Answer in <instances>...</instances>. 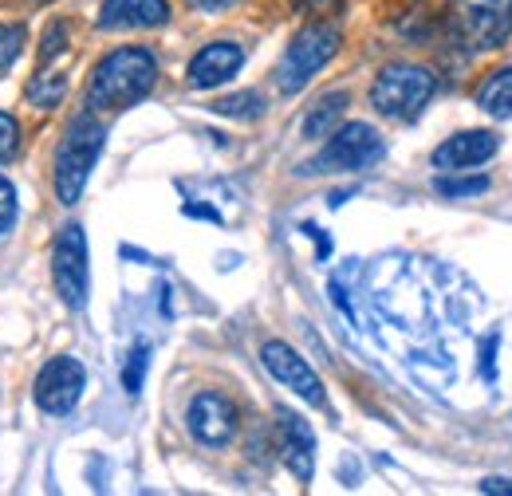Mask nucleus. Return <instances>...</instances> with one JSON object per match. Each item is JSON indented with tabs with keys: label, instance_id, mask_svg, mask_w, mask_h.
Listing matches in <instances>:
<instances>
[{
	"label": "nucleus",
	"instance_id": "nucleus-10",
	"mask_svg": "<svg viewBox=\"0 0 512 496\" xmlns=\"http://www.w3.org/2000/svg\"><path fill=\"white\" fill-rule=\"evenodd\" d=\"M186 426H190V434L197 445L221 449V445H229V441L237 437L241 414H237V406H233L225 394L205 390V394H197V398L190 402V410H186Z\"/></svg>",
	"mask_w": 512,
	"mask_h": 496
},
{
	"label": "nucleus",
	"instance_id": "nucleus-1",
	"mask_svg": "<svg viewBox=\"0 0 512 496\" xmlns=\"http://www.w3.org/2000/svg\"><path fill=\"white\" fill-rule=\"evenodd\" d=\"M154 83H158V60L150 48H115L95 67L87 103L95 111H127L154 91Z\"/></svg>",
	"mask_w": 512,
	"mask_h": 496
},
{
	"label": "nucleus",
	"instance_id": "nucleus-25",
	"mask_svg": "<svg viewBox=\"0 0 512 496\" xmlns=\"http://www.w3.org/2000/svg\"><path fill=\"white\" fill-rule=\"evenodd\" d=\"M193 12H225V8H233V4H241V0H186Z\"/></svg>",
	"mask_w": 512,
	"mask_h": 496
},
{
	"label": "nucleus",
	"instance_id": "nucleus-4",
	"mask_svg": "<svg viewBox=\"0 0 512 496\" xmlns=\"http://www.w3.org/2000/svg\"><path fill=\"white\" fill-rule=\"evenodd\" d=\"M438 83L426 67L418 63H390L379 71L375 87H371V107L383 115V119H394V123H414L426 103L434 99Z\"/></svg>",
	"mask_w": 512,
	"mask_h": 496
},
{
	"label": "nucleus",
	"instance_id": "nucleus-5",
	"mask_svg": "<svg viewBox=\"0 0 512 496\" xmlns=\"http://www.w3.org/2000/svg\"><path fill=\"white\" fill-rule=\"evenodd\" d=\"M339 40L343 36H339L335 24H308L288 44V52L280 56V63H276V87H280V95H300L323 67L335 60Z\"/></svg>",
	"mask_w": 512,
	"mask_h": 496
},
{
	"label": "nucleus",
	"instance_id": "nucleus-12",
	"mask_svg": "<svg viewBox=\"0 0 512 496\" xmlns=\"http://www.w3.org/2000/svg\"><path fill=\"white\" fill-rule=\"evenodd\" d=\"M276 434H280V453H284V465L292 469V477L296 481H312V473H316V434H312V426L300 418V414H292V410H280L276 414Z\"/></svg>",
	"mask_w": 512,
	"mask_h": 496
},
{
	"label": "nucleus",
	"instance_id": "nucleus-26",
	"mask_svg": "<svg viewBox=\"0 0 512 496\" xmlns=\"http://www.w3.org/2000/svg\"><path fill=\"white\" fill-rule=\"evenodd\" d=\"M481 493H509L512 496V481L509 477H489V481H481Z\"/></svg>",
	"mask_w": 512,
	"mask_h": 496
},
{
	"label": "nucleus",
	"instance_id": "nucleus-14",
	"mask_svg": "<svg viewBox=\"0 0 512 496\" xmlns=\"http://www.w3.org/2000/svg\"><path fill=\"white\" fill-rule=\"evenodd\" d=\"M170 20L166 0H103L99 28L103 32H127V28H162Z\"/></svg>",
	"mask_w": 512,
	"mask_h": 496
},
{
	"label": "nucleus",
	"instance_id": "nucleus-17",
	"mask_svg": "<svg viewBox=\"0 0 512 496\" xmlns=\"http://www.w3.org/2000/svg\"><path fill=\"white\" fill-rule=\"evenodd\" d=\"M64 95H67V75H60V71H40L28 83V103L32 107H60Z\"/></svg>",
	"mask_w": 512,
	"mask_h": 496
},
{
	"label": "nucleus",
	"instance_id": "nucleus-20",
	"mask_svg": "<svg viewBox=\"0 0 512 496\" xmlns=\"http://www.w3.org/2000/svg\"><path fill=\"white\" fill-rule=\"evenodd\" d=\"M24 52V28L20 24H0V71L12 67Z\"/></svg>",
	"mask_w": 512,
	"mask_h": 496
},
{
	"label": "nucleus",
	"instance_id": "nucleus-8",
	"mask_svg": "<svg viewBox=\"0 0 512 496\" xmlns=\"http://www.w3.org/2000/svg\"><path fill=\"white\" fill-rule=\"evenodd\" d=\"M83 386H87L83 363L71 359V355H56L36 374V406L44 414H52V418H64V414H71L79 406Z\"/></svg>",
	"mask_w": 512,
	"mask_h": 496
},
{
	"label": "nucleus",
	"instance_id": "nucleus-19",
	"mask_svg": "<svg viewBox=\"0 0 512 496\" xmlns=\"http://www.w3.org/2000/svg\"><path fill=\"white\" fill-rule=\"evenodd\" d=\"M146 363H150V347L146 343H138L134 351L127 355V367H123V386H127V394L134 398L138 390H142V378H146Z\"/></svg>",
	"mask_w": 512,
	"mask_h": 496
},
{
	"label": "nucleus",
	"instance_id": "nucleus-18",
	"mask_svg": "<svg viewBox=\"0 0 512 496\" xmlns=\"http://www.w3.org/2000/svg\"><path fill=\"white\" fill-rule=\"evenodd\" d=\"M217 115H229V119H260L264 115V99L256 91H241V95H225L213 103Z\"/></svg>",
	"mask_w": 512,
	"mask_h": 496
},
{
	"label": "nucleus",
	"instance_id": "nucleus-22",
	"mask_svg": "<svg viewBox=\"0 0 512 496\" xmlns=\"http://www.w3.org/2000/svg\"><path fill=\"white\" fill-rule=\"evenodd\" d=\"M16 213H20V201H16V186L8 178H0V237L16 225Z\"/></svg>",
	"mask_w": 512,
	"mask_h": 496
},
{
	"label": "nucleus",
	"instance_id": "nucleus-2",
	"mask_svg": "<svg viewBox=\"0 0 512 496\" xmlns=\"http://www.w3.org/2000/svg\"><path fill=\"white\" fill-rule=\"evenodd\" d=\"M446 24L461 52H497L512 36V0H449Z\"/></svg>",
	"mask_w": 512,
	"mask_h": 496
},
{
	"label": "nucleus",
	"instance_id": "nucleus-28",
	"mask_svg": "<svg viewBox=\"0 0 512 496\" xmlns=\"http://www.w3.org/2000/svg\"><path fill=\"white\" fill-rule=\"evenodd\" d=\"M300 12H323V8H331V4H339V0H292Z\"/></svg>",
	"mask_w": 512,
	"mask_h": 496
},
{
	"label": "nucleus",
	"instance_id": "nucleus-7",
	"mask_svg": "<svg viewBox=\"0 0 512 496\" xmlns=\"http://www.w3.org/2000/svg\"><path fill=\"white\" fill-rule=\"evenodd\" d=\"M52 284L56 296L71 311L87 308V292H91V264H87V233L83 225H64L56 245H52Z\"/></svg>",
	"mask_w": 512,
	"mask_h": 496
},
{
	"label": "nucleus",
	"instance_id": "nucleus-23",
	"mask_svg": "<svg viewBox=\"0 0 512 496\" xmlns=\"http://www.w3.org/2000/svg\"><path fill=\"white\" fill-rule=\"evenodd\" d=\"M16 150H20V123L0 111V162L16 158Z\"/></svg>",
	"mask_w": 512,
	"mask_h": 496
},
{
	"label": "nucleus",
	"instance_id": "nucleus-13",
	"mask_svg": "<svg viewBox=\"0 0 512 496\" xmlns=\"http://www.w3.org/2000/svg\"><path fill=\"white\" fill-rule=\"evenodd\" d=\"M497 150H501V138L493 130H461L434 150V166L449 170V174L453 170H473V166H485Z\"/></svg>",
	"mask_w": 512,
	"mask_h": 496
},
{
	"label": "nucleus",
	"instance_id": "nucleus-21",
	"mask_svg": "<svg viewBox=\"0 0 512 496\" xmlns=\"http://www.w3.org/2000/svg\"><path fill=\"white\" fill-rule=\"evenodd\" d=\"M489 189V178H442L438 182V193L446 197H477Z\"/></svg>",
	"mask_w": 512,
	"mask_h": 496
},
{
	"label": "nucleus",
	"instance_id": "nucleus-24",
	"mask_svg": "<svg viewBox=\"0 0 512 496\" xmlns=\"http://www.w3.org/2000/svg\"><path fill=\"white\" fill-rule=\"evenodd\" d=\"M64 40H67V28L64 24H52V28L44 32V48H40V56H44V60L60 56V52H64Z\"/></svg>",
	"mask_w": 512,
	"mask_h": 496
},
{
	"label": "nucleus",
	"instance_id": "nucleus-27",
	"mask_svg": "<svg viewBox=\"0 0 512 496\" xmlns=\"http://www.w3.org/2000/svg\"><path fill=\"white\" fill-rule=\"evenodd\" d=\"M493 351H497V335L485 343V363H481V371H485V378H489V382L497 378V371H493Z\"/></svg>",
	"mask_w": 512,
	"mask_h": 496
},
{
	"label": "nucleus",
	"instance_id": "nucleus-16",
	"mask_svg": "<svg viewBox=\"0 0 512 496\" xmlns=\"http://www.w3.org/2000/svg\"><path fill=\"white\" fill-rule=\"evenodd\" d=\"M347 91H327L320 103L304 115V138H327L335 126L343 123V111H347Z\"/></svg>",
	"mask_w": 512,
	"mask_h": 496
},
{
	"label": "nucleus",
	"instance_id": "nucleus-3",
	"mask_svg": "<svg viewBox=\"0 0 512 496\" xmlns=\"http://www.w3.org/2000/svg\"><path fill=\"white\" fill-rule=\"evenodd\" d=\"M103 142H107V130L95 115H79L67 138L60 142V154H56V197L60 205H75L87 189V178L103 154Z\"/></svg>",
	"mask_w": 512,
	"mask_h": 496
},
{
	"label": "nucleus",
	"instance_id": "nucleus-6",
	"mask_svg": "<svg viewBox=\"0 0 512 496\" xmlns=\"http://www.w3.org/2000/svg\"><path fill=\"white\" fill-rule=\"evenodd\" d=\"M383 154L386 142L375 126H335L327 134V146L320 150V158L308 166V174H359V170H371L375 162H383Z\"/></svg>",
	"mask_w": 512,
	"mask_h": 496
},
{
	"label": "nucleus",
	"instance_id": "nucleus-15",
	"mask_svg": "<svg viewBox=\"0 0 512 496\" xmlns=\"http://www.w3.org/2000/svg\"><path fill=\"white\" fill-rule=\"evenodd\" d=\"M477 107L493 119H512V63L497 67L481 87H477Z\"/></svg>",
	"mask_w": 512,
	"mask_h": 496
},
{
	"label": "nucleus",
	"instance_id": "nucleus-11",
	"mask_svg": "<svg viewBox=\"0 0 512 496\" xmlns=\"http://www.w3.org/2000/svg\"><path fill=\"white\" fill-rule=\"evenodd\" d=\"M241 63H245V48H241V44L217 40V44H205V48L193 56L186 79H190L193 91H213V87L229 83V79L241 71Z\"/></svg>",
	"mask_w": 512,
	"mask_h": 496
},
{
	"label": "nucleus",
	"instance_id": "nucleus-9",
	"mask_svg": "<svg viewBox=\"0 0 512 496\" xmlns=\"http://www.w3.org/2000/svg\"><path fill=\"white\" fill-rule=\"evenodd\" d=\"M260 363H264V371L272 374L280 386H288L292 394H300L308 406H327V394H323L320 374L312 371V363H308L296 347H288V343L272 339V343H264V347H260Z\"/></svg>",
	"mask_w": 512,
	"mask_h": 496
}]
</instances>
